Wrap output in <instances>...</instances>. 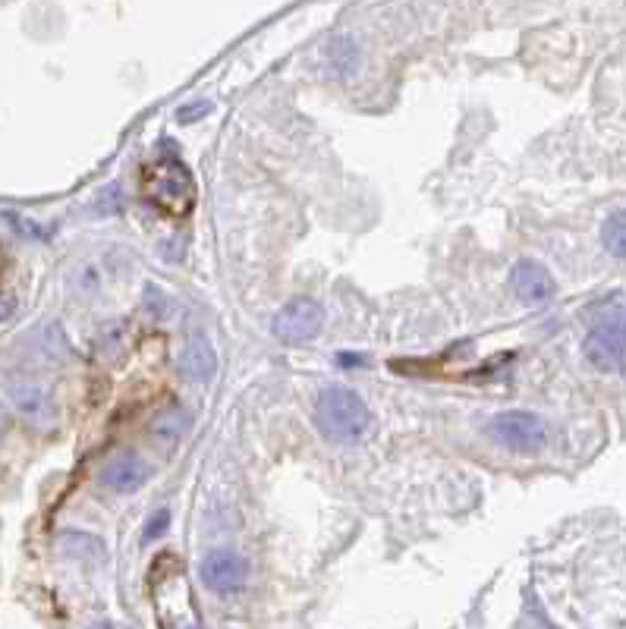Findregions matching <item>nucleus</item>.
Here are the masks:
<instances>
[{"instance_id": "13", "label": "nucleus", "mask_w": 626, "mask_h": 629, "mask_svg": "<svg viewBox=\"0 0 626 629\" xmlns=\"http://www.w3.org/2000/svg\"><path fill=\"white\" fill-rule=\"evenodd\" d=\"M601 243L611 255L626 258V211H614L611 218L601 224Z\"/></svg>"}, {"instance_id": "4", "label": "nucleus", "mask_w": 626, "mask_h": 629, "mask_svg": "<svg viewBox=\"0 0 626 629\" xmlns=\"http://www.w3.org/2000/svg\"><path fill=\"white\" fill-rule=\"evenodd\" d=\"M321 324H325V309H321L315 299L299 296V299H290L287 306L274 315V334L284 343H306L318 337Z\"/></svg>"}, {"instance_id": "15", "label": "nucleus", "mask_w": 626, "mask_h": 629, "mask_svg": "<svg viewBox=\"0 0 626 629\" xmlns=\"http://www.w3.org/2000/svg\"><path fill=\"white\" fill-rule=\"evenodd\" d=\"M211 111V104L208 101H196V104H189V107H180V123H192V120H202L205 114Z\"/></svg>"}, {"instance_id": "10", "label": "nucleus", "mask_w": 626, "mask_h": 629, "mask_svg": "<svg viewBox=\"0 0 626 629\" xmlns=\"http://www.w3.org/2000/svg\"><path fill=\"white\" fill-rule=\"evenodd\" d=\"M13 403L16 409L23 412V416L29 422H51L54 416V400L45 387H38V384H23V387H13Z\"/></svg>"}, {"instance_id": "3", "label": "nucleus", "mask_w": 626, "mask_h": 629, "mask_svg": "<svg viewBox=\"0 0 626 629\" xmlns=\"http://www.w3.org/2000/svg\"><path fill=\"white\" fill-rule=\"evenodd\" d=\"M488 435L498 441L504 450L510 453H542L548 444V425L542 416H535L529 409H510V412H498L491 422H488Z\"/></svg>"}, {"instance_id": "14", "label": "nucleus", "mask_w": 626, "mask_h": 629, "mask_svg": "<svg viewBox=\"0 0 626 629\" xmlns=\"http://www.w3.org/2000/svg\"><path fill=\"white\" fill-rule=\"evenodd\" d=\"M167 526H170V513H167V510H158L155 516L148 519V526H145V541L161 538V535L167 532Z\"/></svg>"}, {"instance_id": "9", "label": "nucleus", "mask_w": 626, "mask_h": 629, "mask_svg": "<svg viewBox=\"0 0 626 629\" xmlns=\"http://www.w3.org/2000/svg\"><path fill=\"white\" fill-rule=\"evenodd\" d=\"M180 372L189 381H208L218 372V356H214V346L208 343L205 334H192L180 353Z\"/></svg>"}, {"instance_id": "11", "label": "nucleus", "mask_w": 626, "mask_h": 629, "mask_svg": "<svg viewBox=\"0 0 626 629\" xmlns=\"http://www.w3.org/2000/svg\"><path fill=\"white\" fill-rule=\"evenodd\" d=\"M57 548L63 557L70 560H82V563H92V560H101L104 557V541L98 535H89V532H63L57 538Z\"/></svg>"}, {"instance_id": "5", "label": "nucleus", "mask_w": 626, "mask_h": 629, "mask_svg": "<svg viewBox=\"0 0 626 629\" xmlns=\"http://www.w3.org/2000/svg\"><path fill=\"white\" fill-rule=\"evenodd\" d=\"M148 195L155 199L161 208H170V211H186L192 195H196V186H192V177L189 170L180 164V161H167L161 164L155 173H151L148 180Z\"/></svg>"}, {"instance_id": "6", "label": "nucleus", "mask_w": 626, "mask_h": 629, "mask_svg": "<svg viewBox=\"0 0 626 629\" xmlns=\"http://www.w3.org/2000/svg\"><path fill=\"white\" fill-rule=\"evenodd\" d=\"M202 582L208 585L211 592H221V595H230V592H240L246 579H249V560L240 557L236 551H208L202 557Z\"/></svg>"}, {"instance_id": "2", "label": "nucleus", "mask_w": 626, "mask_h": 629, "mask_svg": "<svg viewBox=\"0 0 626 629\" xmlns=\"http://www.w3.org/2000/svg\"><path fill=\"white\" fill-rule=\"evenodd\" d=\"M582 353L598 372H623L626 368V296L614 293L598 302L589 334L582 340Z\"/></svg>"}, {"instance_id": "7", "label": "nucleus", "mask_w": 626, "mask_h": 629, "mask_svg": "<svg viewBox=\"0 0 626 629\" xmlns=\"http://www.w3.org/2000/svg\"><path fill=\"white\" fill-rule=\"evenodd\" d=\"M510 287L526 306H542V302H548L554 296V277L542 262L523 258V262L510 271Z\"/></svg>"}, {"instance_id": "1", "label": "nucleus", "mask_w": 626, "mask_h": 629, "mask_svg": "<svg viewBox=\"0 0 626 629\" xmlns=\"http://www.w3.org/2000/svg\"><path fill=\"white\" fill-rule=\"evenodd\" d=\"M375 416L350 387H325L315 400V428L334 444H356L372 431Z\"/></svg>"}, {"instance_id": "12", "label": "nucleus", "mask_w": 626, "mask_h": 629, "mask_svg": "<svg viewBox=\"0 0 626 629\" xmlns=\"http://www.w3.org/2000/svg\"><path fill=\"white\" fill-rule=\"evenodd\" d=\"M331 67L340 79H350L356 70H359V63H362V54H359V45L350 38V35H343V38H334L331 41Z\"/></svg>"}, {"instance_id": "16", "label": "nucleus", "mask_w": 626, "mask_h": 629, "mask_svg": "<svg viewBox=\"0 0 626 629\" xmlns=\"http://www.w3.org/2000/svg\"><path fill=\"white\" fill-rule=\"evenodd\" d=\"M4 431H7V416L0 412V438H4Z\"/></svg>"}, {"instance_id": "8", "label": "nucleus", "mask_w": 626, "mask_h": 629, "mask_svg": "<svg viewBox=\"0 0 626 629\" xmlns=\"http://www.w3.org/2000/svg\"><path fill=\"white\" fill-rule=\"evenodd\" d=\"M148 463L136 453H120V457L107 460L101 469V488L114 491V494H133L148 482Z\"/></svg>"}]
</instances>
